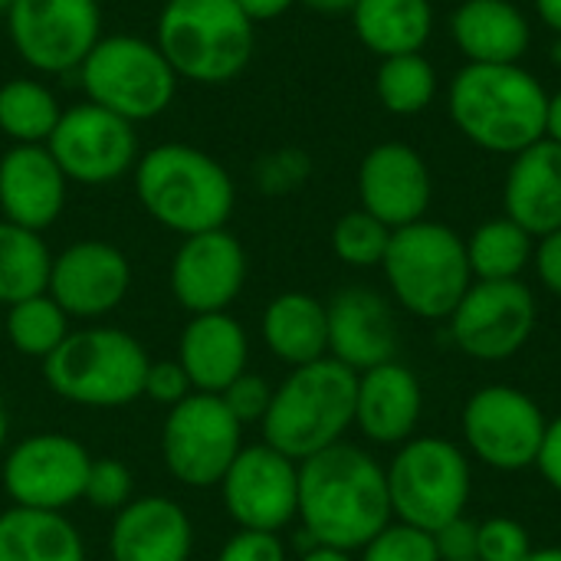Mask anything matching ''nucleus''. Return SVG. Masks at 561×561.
I'll return each instance as SVG.
<instances>
[{"mask_svg":"<svg viewBox=\"0 0 561 561\" xmlns=\"http://www.w3.org/2000/svg\"><path fill=\"white\" fill-rule=\"evenodd\" d=\"M296 3H306L309 10L319 13H348L355 7V0H296Z\"/></svg>","mask_w":561,"mask_h":561,"instance_id":"50","label":"nucleus"},{"mask_svg":"<svg viewBox=\"0 0 561 561\" xmlns=\"http://www.w3.org/2000/svg\"><path fill=\"white\" fill-rule=\"evenodd\" d=\"M85 102L138 125L158 118L178 92V72L154 39L112 33L102 36L76 69Z\"/></svg>","mask_w":561,"mask_h":561,"instance_id":"8","label":"nucleus"},{"mask_svg":"<svg viewBox=\"0 0 561 561\" xmlns=\"http://www.w3.org/2000/svg\"><path fill=\"white\" fill-rule=\"evenodd\" d=\"M536 319L539 306L523 279H473L460 306L450 312L447 329L463 355L477 362H506L533 339Z\"/></svg>","mask_w":561,"mask_h":561,"instance_id":"13","label":"nucleus"},{"mask_svg":"<svg viewBox=\"0 0 561 561\" xmlns=\"http://www.w3.org/2000/svg\"><path fill=\"white\" fill-rule=\"evenodd\" d=\"M49 270L53 253L43 233L0 217V306H13L46 293Z\"/></svg>","mask_w":561,"mask_h":561,"instance_id":"31","label":"nucleus"},{"mask_svg":"<svg viewBox=\"0 0 561 561\" xmlns=\"http://www.w3.org/2000/svg\"><path fill=\"white\" fill-rule=\"evenodd\" d=\"M533 3H536L539 20H542L552 33H559L561 39V0H533Z\"/></svg>","mask_w":561,"mask_h":561,"instance_id":"48","label":"nucleus"},{"mask_svg":"<svg viewBox=\"0 0 561 561\" xmlns=\"http://www.w3.org/2000/svg\"><path fill=\"white\" fill-rule=\"evenodd\" d=\"M59 115V99L39 79L20 76L0 85V131L13 145H46Z\"/></svg>","mask_w":561,"mask_h":561,"instance_id":"32","label":"nucleus"},{"mask_svg":"<svg viewBox=\"0 0 561 561\" xmlns=\"http://www.w3.org/2000/svg\"><path fill=\"white\" fill-rule=\"evenodd\" d=\"M542 480L561 493V414L556 421H549L546 427V437H542V447H539V460H536Z\"/></svg>","mask_w":561,"mask_h":561,"instance_id":"45","label":"nucleus"},{"mask_svg":"<svg viewBox=\"0 0 561 561\" xmlns=\"http://www.w3.org/2000/svg\"><path fill=\"white\" fill-rule=\"evenodd\" d=\"M217 561H289L286 546L279 533H253V529H237L220 549Z\"/></svg>","mask_w":561,"mask_h":561,"instance_id":"42","label":"nucleus"},{"mask_svg":"<svg viewBox=\"0 0 561 561\" xmlns=\"http://www.w3.org/2000/svg\"><path fill=\"white\" fill-rule=\"evenodd\" d=\"M154 43L178 79L224 85L247 69L256 26L237 0H164L154 23Z\"/></svg>","mask_w":561,"mask_h":561,"instance_id":"5","label":"nucleus"},{"mask_svg":"<svg viewBox=\"0 0 561 561\" xmlns=\"http://www.w3.org/2000/svg\"><path fill=\"white\" fill-rule=\"evenodd\" d=\"M187 394H194L191 388V378L184 375L181 362H151L148 371H145V388H141V398H151L154 404L161 408H174L181 404Z\"/></svg>","mask_w":561,"mask_h":561,"instance_id":"41","label":"nucleus"},{"mask_svg":"<svg viewBox=\"0 0 561 561\" xmlns=\"http://www.w3.org/2000/svg\"><path fill=\"white\" fill-rule=\"evenodd\" d=\"M362 561H440L434 536L408 523H388L365 549Z\"/></svg>","mask_w":561,"mask_h":561,"instance_id":"36","label":"nucleus"},{"mask_svg":"<svg viewBox=\"0 0 561 561\" xmlns=\"http://www.w3.org/2000/svg\"><path fill=\"white\" fill-rule=\"evenodd\" d=\"M220 401L227 404V411L247 427V424H263L266 411H270V401H273V388L253 375V371H243L237 381H230L224 391H220Z\"/></svg>","mask_w":561,"mask_h":561,"instance_id":"39","label":"nucleus"},{"mask_svg":"<svg viewBox=\"0 0 561 561\" xmlns=\"http://www.w3.org/2000/svg\"><path fill=\"white\" fill-rule=\"evenodd\" d=\"M533 556L529 529L510 516H493L480 523V561H526Z\"/></svg>","mask_w":561,"mask_h":561,"instance_id":"38","label":"nucleus"},{"mask_svg":"<svg viewBox=\"0 0 561 561\" xmlns=\"http://www.w3.org/2000/svg\"><path fill=\"white\" fill-rule=\"evenodd\" d=\"M329 312V358L355 375L394 362L398 319L391 302L371 286H345L325 306Z\"/></svg>","mask_w":561,"mask_h":561,"instance_id":"20","label":"nucleus"},{"mask_svg":"<svg viewBox=\"0 0 561 561\" xmlns=\"http://www.w3.org/2000/svg\"><path fill=\"white\" fill-rule=\"evenodd\" d=\"M431 536H434V546H437L440 561L477 559V549H480V523H473L467 516H457V519H450L447 526H440Z\"/></svg>","mask_w":561,"mask_h":561,"instance_id":"43","label":"nucleus"},{"mask_svg":"<svg viewBox=\"0 0 561 561\" xmlns=\"http://www.w3.org/2000/svg\"><path fill=\"white\" fill-rule=\"evenodd\" d=\"M296 0H237V7L247 13V20L256 26V23H270L276 16H283Z\"/></svg>","mask_w":561,"mask_h":561,"instance_id":"46","label":"nucleus"},{"mask_svg":"<svg viewBox=\"0 0 561 561\" xmlns=\"http://www.w3.org/2000/svg\"><path fill=\"white\" fill-rule=\"evenodd\" d=\"M7 434H10V421H7V411H3V404H0V450H3V444H7Z\"/></svg>","mask_w":561,"mask_h":561,"instance_id":"52","label":"nucleus"},{"mask_svg":"<svg viewBox=\"0 0 561 561\" xmlns=\"http://www.w3.org/2000/svg\"><path fill=\"white\" fill-rule=\"evenodd\" d=\"M424 411V391L417 375L401 362H385L358 375L355 424L381 447H401L414 437Z\"/></svg>","mask_w":561,"mask_h":561,"instance_id":"22","label":"nucleus"},{"mask_svg":"<svg viewBox=\"0 0 561 561\" xmlns=\"http://www.w3.org/2000/svg\"><path fill=\"white\" fill-rule=\"evenodd\" d=\"M296 519L312 546L362 552L394 519L385 467L345 440L302 460Z\"/></svg>","mask_w":561,"mask_h":561,"instance_id":"1","label":"nucleus"},{"mask_svg":"<svg viewBox=\"0 0 561 561\" xmlns=\"http://www.w3.org/2000/svg\"><path fill=\"white\" fill-rule=\"evenodd\" d=\"M391 516L424 533H437L463 516L473 490L467 454L444 437H411L385 467Z\"/></svg>","mask_w":561,"mask_h":561,"instance_id":"9","label":"nucleus"},{"mask_svg":"<svg viewBox=\"0 0 561 561\" xmlns=\"http://www.w3.org/2000/svg\"><path fill=\"white\" fill-rule=\"evenodd\" d=\"M46 148L62 168L66 181L85 187H102L125 178L135 171L141 154L135 125L92 102L62 108Z\"/></svg>","mask_w":561,"mask_h":561,"instance_id":"14","label":"nucleus"},{"mask_svg":"<svg viewBox=\"0 0 561 561\" xmlns=\"http://www.w3.org/2000/svg\"><path fill=\"white\" fill-rule=\"evenodd\" d=\"M135 194L151 220L181 237L227 227L237 204L230 171L184 141H164L138 154Z\"/></svg>","mask_w":561,"mask_h":561,"instance_id":"3","label":"nucleus"},{"mask_svg":"<svg viewBox=\"0 0 561 561\" xmlns=\"http://www.w3.org/2000/svg\"><path fill=\"white\" fill-rule=\"evenodd\" d=\"M131 289L128 256L105 240H79L53 256L46 293L69 319H102L115 312Z\"/></svg>","mask_w":561,"mask_h":561,"instance_id":"18","label":"nucleus"},{"mask_svg":"<svg viewBox=\"0 0 561 561\" xmlns=\"http://www.w3.org/2000/svg\"><path fill=\"white\" fill-rule=\"evenodd\" d=\"M526 561H561V546H556V549H533V556Z\"/></svg>","mask_w":561,"mask_h":561,"instance_id":"51","label":"nucleus"},{"mask_svg":"<svg viewBox=\"0 0 561 561\" xmlns=\"http://www.w3.org/2000/svg\"><path fill=\"white\" fill-rule=\"evenodd\" d=\"M66 335H69V316L59 309V302L49 293L7 306V339L26 358L46 362L66 342Z\"/></svg>","mask_w":561,"mask_h":561,"instance_id":"34","label":"nucleus"},{"mask_svg":"<svg viewBox=\"0 0 561 561\" xmlns=\"http://www.w3.org/2000/svg\"><path fill=\"white\" fill-rule=\"evenodd\" d=\"M358 375L335 358L293 368L289 378L273 388L270 411L263 417V444L302 463L335 444L355 424Z\"/></svg>","mask_w":561,"mask_h":561,"instance_id":"4","label":"nucleus"},{"mask_svg":"<svg viewBox=\"0 0 561 561\" xmlns=\"http://www.w3.org/2000/svg\"><path fill=\"white\" fill-rule=\"evenodd\" d=\"M168 283L174 302L191 316L227 312L247 283V250L227 227L184 237Z\"/></svg>","mask_w":561,"mask_h":561,"instance_id":"17","label":"nucleus"},{"mask_svg":"<svg viewBox=\"0 0 561 561\" xmlns=\"http://www.w3.org/2000/svg\"><path fill=\"white\" fill-rule=\"evenodd\" d=\"M89 450L66 434H33L3 457V490L13 506L62 513L82 500Z\"/></svg>","mask_w":561,"mask_h":561,"instance_id":"16","label":"nucleus"},{"mask_svg":"<svg viewBox=\"0 0 561 561\" xmlns=\"http://www.w3.org/2000/svg\"><path fill=\"white\" fill-rule=\"evenodd\" d=\"M546 138L561 145V89L556 95H549V108H546Z\"/></svg>","mask_w":561,"mask_h":561,"instance_id":"47","label":"nucleus"},{"mask_svg":"<svg viewBox=\"0 0 561 561\" xmlns=\"http://www.w3.org/2000/svg\"><path fill=\"white\" fill-rule=\"evenodd\" d=\"M220 500L237 529L279 533L299 513V463L270 444L243 447L220 480Z\"/></svg>","mask_w":561,"mask_h":561,"instance_id":"15","label":"nucleus"},{"mask_svg":"<svg viewBox=\"0 0 561 561\" xmlns=\"http://www.w3.org/2000/svg\"><path fill=\"white\" fill-rule=\"evenodd\" d=\"M503 210L536 240L561 230V145L539 138L513 154L503 184Z\"/></svg>","mask_w":561,"mask_h":561,"instance_id":"24","label":"nucleus"},{"mask_svg":"<svg viewBox=\"0 0 561 561\" xmlns=\"http://www.w3.org/2000/svg\"><path fill=\"white\" fill-rule=\"evenodd\" d=\"M473 561H480V559H473Z\"/></svg>","mask_w":561,"mask_h":561,"instance_id":"54","label":"nucleus"},{"mask_svg":"<svg viewBox=\"0 0 561 561\" xmlns=\"http://www.w3.org/2000/svg\"><path fill=\"white\" fill-rule=\"evenodd\" d=\"M243 450V424L227 411L220 394H187L161 427V457L168 473L191 486H220L224 473Z\"/></svg>","mask_w":561,"mask_h":561,"instance_id":"10","label":"nucleus"},{"mask_svg":"<svg viewBox=\"0 0 561 561\" xmlns=\"http://www.w3.org/2000/svg\"><path fill=\"white\" fill-rule=\"evenodd\" d=\"M381 270L398 306L427 322H447L473 286L467 240L427 217L391 233Z\"/></svg>","mask_w":561,"mask_h":561,"instance_id":"6","label":"nucleus"},{"mask_svg":"<svg viewBox=\"0 0 561 561\" xmlns=\"http://www.w3.org/2000/svg\"><path fill=\"white\" fill-rule=\"evenodd\" d=\"M194 526L168 496H141L115 513L108 552L112 561H187Z\"/></svg>","mask_w":561,"mask_h":561,"instance_id":"23","label":"nucleus"},{"mask_svg":"<svg viewBox=\"0 0 561 561\" xmlns=\"http://www.w3.org/2000/svg\"><path fill=\"white\" fill-rule=\"evenodd\" d=\"M375 92L391 115H421L437 95V66L424 53L381 59Z\"/></svg>","mask_w":561,"mask_h":561,"instance_id":"33","label":"nucleus"},{"mask_svg":"<svg viewBox=\"0 0 561 561\" xmlns=\"http://www.w3.org/2000/svg\"><path fill=\"white\" fill-rule=\"evenodd\" d=\"M549 92L523 62H467L447 85V112L457 131L490 151L519 154L546 138Z\"/></svg>","mask_w":561,"mask_h":561,"instance_id":"2","label":"nucleus"},{"mask_svg":"<svg viewBox=\"0 0 561 561\" xmlns=\"http://www.w3.org/2000/svg\"><path fill=\"white\" fill-rule=\"evenodd\" d=\"M0 561H85V546L62 513L10 506L0 513Z\"/></svg>","mask_w":561,"mask_h":561,"instance_id":"29","label":"nucleus"},{"mask_svg":"<svg viewBox=\"0 0 561 561\" xmlns=\"http://www.w3.org/2000/svg\"><path fill=\"white\" fill-rule=\"evenodd\" d=\"M352 26L368 53L378 59L424 53L434 36V3L431 0H355Z\"/></svg>","mask_w":561,"mask_h":561,"instance_id":"28","label":"nucleus"},{"mask_svg":"<svg viewBox=\"0 0 561 561\" xmlns=\"http://www.w3.org/2000/svg\"><path fill=\"white\" fill-rule=\"evenodd\" d=\"M434 197V178L424 154L408 141H381L358 164L362 210L385 227L401 230L427 217Z\"/></svg>","mask_w":561,"mask_h":561,"instance_id":"19","label":"nucleus"},{"mask_svg":"<svg viewBox=\"0 0 561 561\" xmlns=\"http://www.w3.org/2000/svg\"><path fill=\"white\" fill-rule=\"evenodd\" d=\"M263 342L289 368L329 358V312L309 293H279L263 312Z\"/></svg>","mask_w":561,"mask_h":561,"instance_id":"27","label":"nucleus"},{"mask_svg":"<svg viewBox=\"0 0 561 561\" xmlns=\"http://www.w3.org/2000/svg\"><path fill=\"white\" fill-rule=\"evenodd\" d=\"M450 36L467 62H523L533 23L513 0H463L450 13Z\"/></svg>","mask_w":561,"mask_h":561,"instance_id":"26","label":"nucleus"},{"mask_svg":"<svg viewBox=\"0 0 561 561\" xmlns=\"http://www.w3.org/2000/svg\"><path fill=\"white\" fill-rule=\"evenodd\" d=\"M309 168H312V164H309L306 151L283 148V151L266 154V158L256 164V184H260L266 194H286V191H296L299 184H306Z\"/></svg>","mask_w":561,"mask_h":561,"instance_id":"40","label":"nucleus"},{"mask_svg":"<svg viewBox=\"0 0 561 561\" xmlns=\"http://www.w3.org/2000/svg\"><path fill=\"white\" fill-rule=\"evenodd\" d=\"M178 362L201 394H220L247 371L250 339L230 312L191 316L178 339Z\"/></svg>","mask_w":561,"mask_h":561,"instance_id":"25","label":"nucleus"},{"mask_svg":"<svg viewBox=\"0 0 561 561\" xmlns=\"http://www.w3.org/2000/svg\"><path fill=\"white\" fill-rule=\"evenodd\" d=\"M131 490H135V477L122 460H92L89 473H85V490L82 500L102 513H118L131 503Z\"/></svg>","mask_w":561,"mask_h":561,"instance_id":"37","label":"nucleus"},{"mask_svg":"<svg viewBox=\"0 0 561 561\" xmlns=\"http://www.w3.org/2000/svg\"><path fill=\"white\" fill-rule=\"evenodd\" d=\"M536 256V237L526 233L516 220L493 217L483 220L470 237H467V260L470 273L480 283H496V279H519L523 270Z\"/></svg>","mask_w":561,"mask_h":561,"instance_id":"30","label":"nucleus"},{"mask_svg":"<svg viewBox=\"0 0 561 561\" xmlns=\"http://www.w3.org/2000/svg\"><path fill=\"white\" fill-rule=\"evenodd\" d=\"M7 16L10 46L33 72H76L102 39L99 0H13Z\"/></svg>","mask_w":561,"mask_h":561,"instance_id":"11","label":"nucleus"},{"mask_svg":"<svg viewBox=\"0 0 561 561\" xmlns=\"http://www.w3.org/2000/svg\"><path fill=\"white\" fill-rule=\"evenodd\" d=\"M467 450L500 473L536 467L546 437V414L526 391L513 385H486L463 404L460 414Z\"/></svg>","mask_w":561,"mask_h":561,"instance_id":"12","label":"nucleus"},{"mask_svg":"<svg viewBox=\"0 0 561 561\" xmlns=\"http://www.w3.org/2000/svg\"><path fill=\"white\" fill-rule=\"evenodd\" d=\"M391 227H385L378 217H371L368 210H348L335 220L332 227V250L345 266L355 270H368V266H381L388 243H391Z\"/></svg>","mask_w":561,"mask_h":561,"instance_id":"35","label":"nucleus"},{"mask_svg":"<svg viewBox=\"0 0 561 561\" xmlns=\"http://www.w3.org/2000/svg\"><path fill=\"white\" fill-rule=\"evenodd\" d=\"M299 561H355L352 552H342V549H329V546H312L302 552Z\"/></svg>","mask_w":561,"mask_h":561,"instance_id":"49","label":"nucleus"},{"mask_svg":"<svg viewBox=\"0 0 561 561\" xmlns=\"http://www.w3.org/2000/svg\"><path fill=\"white\" fill-rule=\"evenodd\" d=\"M10 3H13V0H0V13H7V10H10Z\"/></svg>","mask_w":561,"mask_h":561,"instance_id":"53","label":"nucleus"},{"mask_svg":"<svg viewBox=\"0 0 561 561\" xmlns=\"http://www.w3.org/2000/svg\"><path fill=\"white\" fill-rule=\"evenodd\" d=\"M533 263H536V273H539L542 286L549 293L561 296V230L549 233V237H539Z\"/></svg>","mask_w":561,"mask_h":561,"instance_id":"44","label":"nucleus"},{"mask_svg":"<svg viewBox=\"0 0 561 561\" xmlns=\"http://www.w3.org/2000/svg\"><path fill=\"white\" fill-rule=\"evenodd\" d=\"M148 365L151 358L138 339L122 329L89 325L66 335L43 362V378L62 401L82 408H125L141 398Z\"/></svg>","mask_w":561,"mask_h":561,"instance_id":"7","label":"nucleus"},{"mask_svg":"<svg viewBox=\"0 0 561 561\" xmlns=\"http://www.w3.org/2000/svg\"><path fill=\"white\" fill-rule=\"evenodd\" d=\"M66 174L46 145H13L0 158V214L3 220L43 233L66 207Z\"/></svg>","mask_w":561,"mask_h":561,"instance_id":"21","label":"nucleus"}]
</instances>
